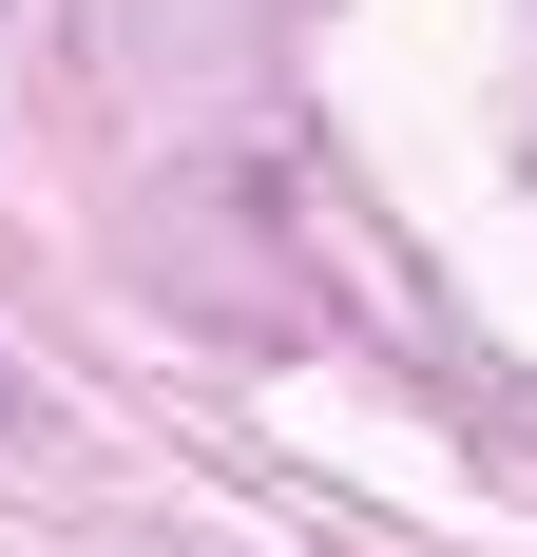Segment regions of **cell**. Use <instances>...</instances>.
<instances>
[{"instance_id":"obj_1","label":"cell","mask_w":537,"mask_h":557,"mask_svg":"<svg viewBox=\"0 0 537 557\" xmlns=\"http://www.w3.org/2000/svg\"><path fill=\"white\" fill-rule=\"evenodd\" d=\"M0 404H20V385H0Z\"/></svg>"}]
</instances>
